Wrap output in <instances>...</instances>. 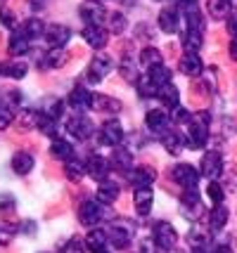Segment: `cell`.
Instances as JSON below:
<instances>
[{
  "instance_id": "cell-8",
  "label": "cell",
  "mask_w": 237,
  "mask_h": 253,
  "mask_svg": "<svg viewBox=\"0 0 237 253\" xmlns=\"http://www.w3.org/2000/svg\"><path fill=\"white\" fill-rule=\"evenodd\" d=\"M173 180L181 185V187L185 189H197V185H199V175H202V170H197L194 166L190 164H178L173 166Z\"/></svg>"
},
{
  "instance_id": "cell-41",
  "label": "cell",
  "mask_w": 237,
  "mask_h": 253,
  "mask_svg": "<svg viewBox=\"0 0 237 253\" xmlns=\"http://www.w3.org/2000/svg\"><path fill=\"white\" fill-rule=\"evenodd\" d=\"M2 74L14 78V81H19V78H24L26 74H29V66L24 64V62H12V64H7L5 69H2Z\"/></svg>"
},
{
  "instance_id": "cell-32",
  "label": "cell",
  "mask_w": 237,
  "mask_h": 253,
  "mask_svg": "<svg viewBox=\"0 0 237 253\" xmlns=\"http://www.w3.org/2000/svg\"><path fill=\"white\" fill-rule=\"evenodd\" d=\"M147 76H149V81H152V83H154L159 90L171 83V71H169V69H166L164 64L154 66V69H149V71H147Z\"/></svg>"
},
{
  "instance_id": "cell-53",
  "label": "cell",
  "mask_w": 237,
  "mask_h": 253,
  "mask_svg": "<svg viewBox=\"0 0 237 253\" xmlns=\"http://www.w3.org/2000/svg\"><path fill=\"white\" fill-rule=\"evenodd\" d=\"M22 227H24V232H29V234H36V222H34V220L24 222Z\"/></svg>"
},
{
  "instance_id": "cell-43",
  "label": "cell",
  "mask_w": 237,
  "mask_h": 253,
  "mask_svg": "<svg viewBox=\"0 0 237 253\" xmlns=\"http://www.w3.org/2000/svg\"><path fill=\"white\" fill-rule=\"evenodd\" d=\"M206 194H209V199L214 201L216 206H221L223 204V199H226V192H223V187L216 182V180H211L209 182V189H206Z\"/></svg>"
},
{
  "instance_id": "cell-33",
  "label": "cell",
  "mask_w": 237,
  "mask_h": 253,
  "mask_svg": "<svg viewBox=\"0 0 237 253\" xmlns=\"http://www.w3.org/2000/svg\"><path fill=\"white\" fill-rule=\"evenodd\" d=\"M140 64L145 66L147 71L159 64H164V62H161V52H159L157 47H145V50L140 52Z\"/></svg>"
},
{
  "instance_id": "cell-34",
  "label": "cell",
  "mask_w": 237,
  "mask_h": 253,
  "mask_svg": "<svg viewBox=\"0 0 237 253\" xmlns=\"http://www.w3.org/2000/svg\"><path fill=\"white\" fill-rule=\"evenodd\" d=\"M131 164H133V159H131V152H126V149H116L112 156V166L116 170H121V173H128L131 170Z\"/></svg>"
},
{
  "instance_id": "cell-12",
  "label": "cell",
  "mask_w": 237,
  "mask_h": 253,
  "mask_svg": "<svg viewBox=\"0 0 237 253\" xmlns=\"http://www.w3.org/2000/svg\"><path fill=\"white\" fill-rule=\"evenodd\" d=\"M86 168H88V175L97 182H104L109 177V168H112V161H107L104 156L100 154H91L88 161H86Z\"/></svg>"
},
{
  "instance_id": "cell-19",
  "label": "cell",
  "mask_w": 237,
  "mask_h": 253,
  "mask_svg": "<svg viewBox=\"0 0 237 253\" xmlns=\"http://www.w3.org/2000/svg\"><path fill=\"white\" fill-rule=\"evenodd\" d=\"M161 144L166 147V152L173 156L183 154V149L188 147V137H185V132H164L161 135Z\"/></svg>"
},
{
  "instance_id": "cell-36",
  "label": "cell",
  "mask_w": 237,
  "mask_h": 253,
  "mask_svg": "<svg viewBox=\"0 0 237 253\" xmlns=\"http://www.w3.org/2000/svg\"><path fill=\"white\" fill-rule=\"evenodd\" d=\"M202 33H194V31H185L183 33V47H185V52H199V47H202Z\"/></svg>"
},
{
  "instance_id": "cell-49",
  "label": "cell",
  "mask_w": 237,
  "mask_h": 253,
  "mask_svg": "<svg viewBox=\"0 0 237 253\" xmlns=\"http://www.w3.org/2000/svg\"><path fill=\"white\" fill-rule=\"evenodd\" d=\"M226 29H228V33H230L233 38H237V12H233V14L228 17V22H226Z\"/></svg>"
},
{
  "instance_id": "cell-31",
  "label": "cell",
  "mask_w": 237,
  "mask_h": 253,
  "mask_svg": "<svg viewBox=\"0 0 237 253\" xmlns=\"http://www.w3.org/2000/svg\"><path fill=\"white\" fill-rule=\"evenodd\" d=\"M226 225H228V209L221 204V206L211 209V213H209V227H211V232H218L223 230Z\"/></svg>"
},
{
  "instance_id": "cell-23",
  "label": "cell",
  "mask_w": 237,
  "mask_h": 253,
  "mask_svg": "<svg viewBox=\"0 0 237 253\" xmlns=\"http://www.w3.org/2000/svg\"><path fill=\"white\" fill-rule=\"evenodd\" d=\"M116 199H119V185L109 182V180L100 182V187H97V201H100L102 206H112Z\"/></svg>"
},
{
  "instance_id": "cell-11",
  "label": "cell",
  "mask_w": 237,
  "mask_h": 253,
  "mask_svg": "<svg viewBox=\"0 0 237 253\" xmlns=\"http://www.w3.org/2000/svg\"><path fill=\"white\" fill-rule=\"evenodd\" d=\"M43 38H46V43L50 47H64L69 43V38H71V29L64 26V24H47Z\"/></svg>"
},
{
  "instance_id": "cell-48",
  "label": "cell",
  "mask_w": 237,
  "mask_h": 253,
  "mask_svg": "<svg viewBox=\"0 0 237 253\" xmlns=\"http://www.w3.org/2000/svg\"><path fill=\"white\" fill-rule=\"evenodd\" d=\"M121 74H124L128 81H136L138 71H136V66H133V62H128V59H126L124 64H121Z\"/></svg>"
},
{
  "instance_id": "cell-1",
  "label": "cell",
  "mask_w": 237,
  "mask_h": 253,
  "mask_svg": "<svg viewBox=\"0 0 237 253\" xmlns=\"http://www.w3.org/2000/svg\"><path fill=\"white\" fill-rule=\"evenodd\" d=\"M209 111H199V114H192V121L188 123V147L190 149H202L206 140H209Z\"/></svg>"
},
{
  "instance_id": "cell-15",
  "label": "cell",
  "mask_w": 237,
  "mask_h": 253,
  "mask_svg": "<svg viewBox=\"0 0 237 253\" xmlns=\"http://www.w3.org/2000/svg\"><path fill=\"white\" fill-rule=\"evenodd\" d=\"M126 177H128V182L136 185V189H138V187H149V185L157 180V173H154L149 166H138V168H131Z\"/></svg>"
},
{
  "instance_id": "cell-56",
  "label": "cell",
  "mask_w": 237,
  "mask_h": 253,
  "mask_svg": "<svg viewBox=\"0 0 237 253\" xmlns=\"http://www.w3.org/2000/svg\"><path fill=\"white\" fill-rule=\"evenodd\" d=\"M192 253H206V251H192Z\"/></svg>"
},
{
  "instance_id": "cell-21",
  "label": "cell",
  "mask_w": 237,
  "mask_h": 253,
  "mask_svg": "<svg viewBox=\"0 0 237 253\" xmlns=\"http://www.w3.org/2000/svg\"><path fill=\"white\" fill-rule=\"evenodd\" d=\"M181 71L185 74V76H202L204 71V64H202V57H199V52H185L181 59Z\"/></svg>"
},
{
  "instance_id": "cell-45",
  "label": "cell",
  "mask_w": 237,
  "mask_h": 253,
  "mask_svg": "<svg viewBox=\"0 0 237 253\" xmlns=\"http://www.w3.org/2000/svg\"><path fill=\"white\" fill-rule=\"evenodd\" d=\"M17 209V199L12 194H0V213H14Z\"/></svg>"
},
{
  "instance_id": "cell-39",
  "label": "cell",
  "mask_w": 237,
  "mask_h": 253,
  "mask_svg": "<svg viewBox=\"0 0 237 253\" xmlns=\"http://www.w3.org/2000/svg\"><path fill=\"white\" fill-rule=\"evenodd\" d=\"M93 107H97V109H104V111H112V114H116V111L121 109V102H119V99L107 97V95H95V104H93Z\"/></svg>"
},
{
  "instance_id": "cell-10",
  "label": "cell",
  "mask_w": 237,
  "mask_h": 253,
  "mask_svg": "<svg viewBox=\"0 0 237 253\" xmlns=\"http://www.w3.org/2000/svg\"><path fill=\"white\" fill-rule=\"evenodd\" d=\"M112 57L109 55H95L93 57L91 66H88V71H86V76L91 83H100L104 76H109L112 74Z\"/></svg>"
},
{
  "instance_id": "cell-50",
  "label": "cell",
  "mask_w": 237,
  "mask_h": 253,
  "mask_svg": "<svg viewBox=\"0 0 237 253\" xmlns=\"http://www.w3.org/2000/svg\"><path fill=\"white\" fill-rule=\"evenodd\" d=\"M62 253H83V246H79V239H74L69 244V249H64Z\"/></svg>"
},
{
  "instance_id": "cell-40",
  "label": "cell",
  "mask_w": 237,
  "mask_h": 253,
  "mask_svg": "<svg viewBox=\"0 0 237 253\" xmlns=\"http://www.w3.org/2000/svg\"><path fill=\"white\" fill-rule=\"evenodd\" d=\"M24 33H26L29 38H41V36H46V24L41 22L38 17H34V19H29V22H26Z\"/></svg>"
},
{
  "instance_id": "cell-30",
  "label": "cell",
  "mask_w": 237,
  "mask_h": 253,
  "mask_svg": "<svg viewBox=\"0 0 237 253\" xmlns=\"http://www.w3.org/2000/svg\"><path fill=\"white\" fill-rule=\"evenodd\" d=\"M31 47V38L24 31H14L10 38V52L12 55H26Z\"/></svg>"
},
{
  "instance_id": "cell-14",
  "label": "cell",
  "mask_w": 237,
  "mask_h": 253,
  "mask_svg": "<svg viewBox=\"0 0 237 253\" xmlns=\"http://www.w3.org/2000/svg\"><path fill=\"white\" fill-rule=\"evenodd\" d=\"M221 173H223V156H221V152H206L202 159V175L209 177V180H216Z\"/></svg>"
},
{
  "instance_id": "cell-29",
  "label": "cell",
  "mask_w": 237,
  "mask_h": 253,
  "mask_svg": "<svg viewBox=\"0 0 237 253\" xmlns=\"http://www.w3.org/2000/svg\"><path fill=\"white\" fill-rule=\"evenodd\" d=\"M211 242L209 232H204L202 227H192L190 234H188V244L192 246V251H206V246Z\"/></svg>"
},
{
  "instance_id": "cell-24",
  "label": "cell",
  "mask_w": 237,
  "mask_h": 253,
  "mask_svg": "<svg viewBox=\"0 0 237 253\" xmlns=\"http://www.w3.org/2000/svg\"><path fill=\"white\" fill-rule=\"evenodd\" d=\"M36 159L34 154H29V152H17V154L12 156V170L17 173V175H26L31 168H34Z\"/></svg>"
},
{
  "instance_id": "cell-25",
  "label": "cell",
  "mask_w": 237,
  "mask_h": 253,
  "mask_svg": "<svg viewBox=\"0 0 237 253\" xmlns=\"http://www.w3.org/2000/svg\"><path fill=\"white\" fill-rule=\"evenodd\" d=\"M67 62V52H64V47H50L43 59H41V69H57V66H62Z\"/></svg>"
},
{
  "instance_id": "cell-47",
  "label": "cell",
  "mask_w": 237,
  "mask_h": 253,
  "mask_svg": "<svg viewBox=\"0 0 237 253\" xmlns=\"http://www.w3.org/2000/svg\"><path fill=\"white\" fill-rule=\"evenodd\" d=\"M0 19H2V26H10V29H14V26H17L14 12H10L7 7H2V10H0Z\"/></svg>"
},
{
  "instance_id": "cell-38",
  "label": "cell",
  "mask_w": 237,
  "mask_h": 253,
  "mask_svg": "<svg viewBox=\"0 0 237 253\" xmlns=\"http://www.w3.org/2000/svg\"><path fill=\"white\" fill-rule=\"evenodd\" d=\"M138 85V92H140V97H159V88L149 81V76H142L140 81L136 83Z\"/></svg>"
},
{
  "instance_id": "cell-16",
  "label": "cell",
  "mask_w": 237,
  "mask_h": 253,
  "mask_svg": "<svg viewBox=\"0 0 237 253\" xmlns=\"http://www.w3.org/2000/svg\"><path fill=\"white\" fill-rule=\"evenodd\" d=\"M81 36L86 38V43L95 47V50H102L104 45H107V36H109V29H104V26H83V31Z\"/></svg>"
},
{
  "instance_id": "cell-2",
  "label": "cell",
  "mask_w": 237,
  "mask_h": 253,
  "mask_svg": "<svg viewBox=\"0 0 237 253\" xmlns=\"http://www.w3.org/2000/svg\"><path fill=\"white\" fill-rule=\"evenodd\" d=\"M104 218H112V211L107 206H102L100 201H93V199H86L79 209V220L86 225V227H97Z\"/></svg>"
},
{
  "instance_id": "cell-37",
  "label": "cell",
  "mask_w": 237,
  "mask_h": 253,
  "mask_svg": "<svg viewBox=\"0 0 237 253\" xmlns=\"http://www.w3.org/2000/svg\"><path fill=\"white\" fill-rule=\"evenodd\" d=\"M185 17V26H188V31H194V33H202L204 31V17L199 10L194 12H188V14H183Z\"/></svg>"
},
{
  "instance_id": "cell-4",
  "label": "cell",
  "mask_w": 237,
  "mask_h": 253,
  "mask_svg": "<svg viewBox=\"0 0 237 253\" xmlns=\"http://www.w3.org/2000/svg\"><path fill=\"white\" fill-rule=\"evenodd\" d=\"M181 213L188 218V220H199L204 215V204H202V197L197 189H185L181 197Z\"/></svg>"
},
{
  "instance_id": "cell-26",
  "label": "cell",
  "mask_w": 237,
  "mask_h": 253,
  "mask_svg": "<svg viewBox=\"0 0 237 253\" xmlns=\"http://www.w3.org/2000/svg\"><path fill=\"white\" fill-rule=\"evenodd\" d=\"M50 152H52L55 159H62V161L67 164V161L74 159V144L69 142V140H64V137H55V140H52V147H50Z\"/></svg>"
},
{
  "instance_id": "cell-6",
  "label": "cell",
  "mask_w": 237,
  "mask_h": 253,
  "mask_svg": "<svg viewBox=\"0 0 237 253\" xmlns=\"http://www.w3.org/2000/svg\"><path fill=\"white\" fill-rule=\"evenodd\" d=\"M107 10H104V5L97 2V0H86L83 5H81V19L86 26H104L107 22Z\"/></svg>"
},
{
  "instance_id": "cell-42",
  "label": "cell",
  "mask_w": 237,
  "mask_h": 253,
  "mask_svg": "<svg viewBox=\"0 0 237 253\" xmlns=\"http://www.w3.org/2000/svg\"><path fill=\"white\" fill-rule=\"evenodd\" d=\"M107 26H109V31L112 33H124L126 17L121 14V12H112V14H109V19H107Z\"/></svg>"
},
{
  "instance_id": "cell-27",
  "label": "cell",
  "mask_w": 237,
  "mask_h": 253,
  "mask_svg": "<svg viewBox=\"0 0 237 253\" xmlns=\"http://www.w3.org/2000/svg\"><path fill=\"white\" fill-rule=\"evenodd\" d=\"M159 99L164 102V107L166 109H176V107H181V92H178V88L173 85V83H169V85H164V88L159 90Z\"/></svg>"
},
{
  "instance_id": "cell-35",
  "label": "cell",
  "mask_w": 237,
  "mask_h": 253,
  "mask_svg": "<svg viewBox=\"0 0 237 253\" xmlns=\"http://www.w3.org/2000/svg\"><path fill=\"white\" fill-rule=\"evenodd\" d=\"M64 170H67L69 180H81V177L88 173L86 164H83V161H79V159H71V161H67V164H64Z\"/></svg>"
},
{
  "instance_id": "cell-20",
  "label": "cell",
  "mask_w": 237,
  "mask_h": 253,
  "mask_svg": "<svg viewBox=\"0 0 237 253\" xmlns=\"http://www.w3.org/2000/svg\"><path fill=\"white\" fill-rule=\"evenodd\" d=\"M178 24H181V12L176 7H164L159 12V29L164 33H176Z\"/></svg>"
},
{
  "instance_id": "cell-9",
  "label": "cell",
  "mask_w": 237,
  "mask_h": 253,
  "mask_svg": "<svg viewBox=\"0 0 237 253\" xmlns=\"http://www.w3.org/2000/svg\"><path fill=\"white\" fill-rule=\"evenodd\" d=\"M121 142H124V128H121V123L116 121V119H109V121L102 123L100 144H104V147H119Z\"/></svg>"
},
{
  "instance_id": "cell-51",
  "label": "cell",
  "mask_w": 237,
  "mask_h": 253,
  "mask_svg": "<svg viewBox=\"0 0 237 253\" xmlns=\"http://www.w3.org/2000/svg\"><path fill=\"white\" fill-rule=\"evenodd\" d=\"M47 5V0H29V7H31V10H43V7H46Z\"/></svg>"
},
{
  "instance_id": "cell-17",
  "label": "cell",
  "mask_w": 237,
  "mask_h": 253,
  "mask_svg": "<svg viewBox=\"0 0 237 253\" xmlns=\"http://www.w3.org/2000/svg\"><path fill=\"white\" fill-rule=\"evenodd\" d=\"M133 204H136L138 215H149L152 213V206H154V192L149 187H138L136 194H133Z\"/></svg>"
},
{
  "instance_id": "cell-22",
  "label": "cell",
  "mask_w": 237,
  "mask_h": 253,
  "mask_svg": "<svg viewBox=\"0 0 237 253\" xmlns=\"http://www.w3.org/2000/svg\"><path fill=\"white\" fill-rule=\"evenodd\" d=\"M107 246H109V239H107V232L104 227H95V230L88 232V237H86V249L93 253H102L107 251Z\"/></svg>"
},
{
  "instance_id": "cell-58",
  "label": "cell",
  "mask_w": 237,
  "mask_h": 253,
  "mask_svg": "<svg viewBox=\"0 0 237 253\" xmlns=\"http://www.w3.org/2000/svg\"><path fill=\"white\" fill-rule=\"evenodd\" d=\"M41 253H47V251H41Z\"/></svg>"
},
{
  "instance_id": "cell-54",
  "label": "cell",
  "mask_w": 237,
  "mask_h": 253,
  "mask_svg": "<svg viewBox=\"0 0 237 253\" xmlns=\"http://www.w3.org/2000/svg\"><path fill=\"white\" fill-rule=\"evenodd\" d=\"M211 253H235V251H233L230 246H226V244H221V246H216Z\"/></svg>"
},
{
  "instance_id": "cell-7",
  "label": "cell",
  "mask_w": 237,
  "mask_h": 253,
  "mask_svg": "<svg viewBox=\"0 0 237 253\" xmlns=\"http://www.w3.org/2000/svg\"><path fill=\"white\" fill-rule=\"evenodd\" d=\"M67 132H71L76 140H91L93 132H95V126L86 114H74L67 119Z\"/></svg>"
},
{
  "instance_id": "cell-52",
  "label": "cell",
  "mask_w": 237,
  "mask_h": 253,
  "mask_svg": "<svg viewBox=\"0 0 237 253\" xmlns=\"http://www.w3.org/2000/svg\"><path fill=\"white\" fill-rule=\"evenodd\" d=\"M228 52H230V59H233V62H237V38H233V41H230Z\"/></svg>"
},
{
  "instance_id": "cell-57",
  "label": "cell",
  "mask_w": 237,
  "mask_h": 253,
  "mask_svg": "<svg viewBox=\"0 0 237 253\" xmlns=\"http://www.w3.org/2000/svg\"><path fill=\"white\" fill-rule=\"evenodd\" d=\"M102 253H109V251H102Z\"/></svg>"
},
{
  "instance_id": "cell-13",
  "label": "cell",
  "mask_w": 237,
  "mask_h": 253,
  "mask_svg": "<svg viewBox=\"0 0 237 253\" xmlns=\"http://www.w3.org/2000/svg\"><path fill=\"white\" fill-rule=\"evenodd\" d=\"M69 104L76 109V114L91 109L93 104H95V92H91L86 85H76V88L71 90V95H69Z\"/></svg>"
},
{
  "instance_id": "cell-44",
  "label": "cell",
  "mask_w": 237,
  "mask_h": 253,
  "mask_svg": "<svg viewBox=\"0 0 237 253\" xmlns=\"http://www.w3.org/2000/svg\"><path fill=\"white\" fill-rule=\"evenodd\" d=\"M171 121L173 123H185V126H188V123L192 121V114L185 109V107H176V109L171 111Z\"/></svg>"
},
{
  "instance_id": "cell-28",
  "label": "cell",
  "mask_w": 237,
  "mask_h": 253,
  "mask_svg": "<svg viewBox=\"0 0 237 253\" xmlns=\"http://www.w3.org/2000/svg\"><path fill=\"white\" fill-rule=\"evenodd\" d=\"M206 10L214 19H226V17H230L233 0H206Z\"/></svg>"
},
{
  "instance_id": "cell-3",
  "label": "cell",
  "mask_w": 237,
  "mask_h": 253,
  "mask_svg": "<svg viewBox=\"0 0 237 253\" xmlns=\"http://www.w3.org/2000/svg\"><path fill=\"white\" fill-rule=\"evenodd\" d=\"M152 239H154V244H157L159 251H176V244H178V232H176V227L171 225V222H161L159 220L157 225H154V230H152Z\"/></svg>"
},
{
  "instance_id": "cell-5",
  "label": "cell",
  "mask_w": 237,
  "mask_h": 253,
  "mask_svg": "<svg viewBox=\"0 0 237 253\" xmlns=\"http://www.w3.org/2000/svg\"><path fill=\"white\" fill-rule=\"evenodd\" d=\"M104 232H107V239L114 249H126L133 239V225L131 222H109L104 227Z\"/></svg>"
},
{
  "instance_id": "cell-18",
  "label": "cell",
  "mask_w": 237,
  "mask_h": 253,
  "mask_svg": "<svg viewBox=\"0 0 237 253\" xmlns=\"http://www.w3.org/2000/svg\"><path fill=\"white\" fill-rule=\"evenodd\" d=\"M145 123H147V128H149L152 132L164 135L166 128H169V123H171V116L166 114V111H161V109H149L147 111V116H145Z\"/></svg>"
},
{
  "instance_id": "cell-46",
  "label": "cell",
  "mask_w": 237,
  "mask_h": 253,
  "mask_svg": "<svg viewBox=\"0 0 237 253\" xmlns=\"http://www.w3.org/2000/svg\"><path fill=\"white\" fill-rule=\"evenodd\" d=\"M12 119H14V111L7 104H0V130H5L12 123Z\"/></svg>"
},
{
  "instance_id": "cell-59",
  "label": "cell",
  "mask_w": 237,
  "mask_h": 253,
  "mask_svg": "<svg viewBox=\"0 0 237 253\" xmlns=\"http://www.w3.org/2000/svg\"><path fill=\"white\" fill-rule=\"evenodd\" d=\"M97 2H100V0H97Z\"/></svg>"
},
{
  "instance_id": "cell-55",
  "label": "cell",
  "mask_w": 237,
  "mask_h": 253,
  "mask_svg": "<svg viewBox=\"0 0 237 253\" xmlns=\"http://www.w3.org/2000/svg\"><path fill=\"white\" fill-rule=\"evenodd\" d=\"M10 237H12V232H5L2 227H0V244H5L7 239H10Z\"/></svg>"
}]
</instances>
